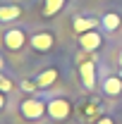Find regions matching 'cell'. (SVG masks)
<instances>
[{"label":"cell","instance_id":"7a4b0ae2","mask_svg":"<svg viewBox=\"0 0 122 124\" xmlns=\"http://www.w3.org/2000/svg\"><path fill=\"white\" fill-rule=\"evenodd\" d=\"M70 112H72V105H70L65 98H53V100L48 103V115H50L53 119H67Z\"/></svg>","mask_w":122,"mask_h":124},{"label":"cell","instance_id":"7c38bea8","mask_svg":"<svg viewBox=\"0 0 122 124\" xmlns=\"http://www.w3.org/2000/svg\"><path fill=\"white\" fill-rule=\"evenodd\" d=\"M62 5H65V0H46V7H43V15H46V17H53V15H58Z\"/></svg>","mask_w":122,"mask_h":124},{"label":"cell","instance_id":"ba28073f","mask_svg":"<svg viewBox=\"0 0 122 124\" xmlns=\"http://www.w3.org/2000/svg\"><path fill=\"white\" fill-rule=\"evenodd\" d=\"M103 91H105L108 95H120V93H122V79L120 77L103 79Z\"/></svg>","mask_w":122,"mask_h":124},{"label":"cell","instance_id":"277c9868","mask_svg":"<svg viewBox=\"0 0 122 124\" xmlns=\"http://www.w3.org/2000/svg\"><path fill=\"white\" fill-rule=\"evenodd\" d=\"M53 36L48 33V31H41V33H36V36H31V48L34 50H38V53H48L50 48H53Z\"/></svg>","mask_w":122,"mask_h":124},{"label":"cell","instance_id":"ac0fdd59","mask_svg":"<svg viewBox=\"0 0 122 124\" xmlns=\"http://www.w3.org/2000/svg\"><path fill=\"white\" fill-rule=\"evenodd\" d=\"M0 69H2V57H0Z\"/></svg>","mask_w":122,"mask_h":124},{"label":"cell","instance_id":"5bb4252c","mask_svg":"<svg viewBox=\"0 0 122 124\" xmlns=\"http://www.w3.org/2000/svg\"><path fill=\"white\" fill-rule=\"evenodd\" d=\"M0 91H2V93L12 91V81H10V79H5L2 74H0Z\"/></svg>","mask_w":122,"mask_h":124},{"label":"cell","instance_id":"8fae6325","mask_svg":"<svg viewBox=\"0 0 122 124\" xmlns=\"http://www.w3.org/2000/svg\"><path fill=\"white\" fill-rule=\"evenodd\" d=\"M101 26L105 31H115L120 26V15H117V12H108V15L101 19Z\"/></svg>","mask_w":122,"mask_h":124},{"label":"cell","instance_id":"9c48e42d","mask_svg":"<svg viewBox=\"0 0 122 124\" xmlns=\"http://www.w3.org/2000/svg\"><path fill=\"white\" fill-rule=\"evenodd\" d=\"M55 79H58V72H55V69H46L43 74L36 77V86H38V88H48Z\"/></svg>","mask_w":122,"mask_h":124},{"label":"cell","instance_id":"2e32d148","mask_svg":"<svg viewBox=\"0 0 122 124\" xmlns=\"http://www.w3.org/2000/svg\"><path fill=\"white\" fill-rule=\"evenodd\" d=\"M96 124H113V119H110V117H101Z\"/></svg>","mask_w":122,"mask_h":124},{"label":"cell","instance_id":"4fadbf2b","mask_svg":"<svg viewBox=\"0 0 122 124\" xmlns=\"http://www.w3.org/2000/svg\"><path fill=\"white\" fill-rule=\"evenodd\" d=\"M84 117L86 119H101V108L98 105H93V103H89V105H84Z\"/></svg>","mask_w":122,"mask_h":124},{"label":"cell","instance_id":"9a60e30c","mask_svg":"<svg viewBox=\"0 0 122 124\" xmlns=\"http://www.w3.org/2000/svg\"><path fill=\"white\" fill-rule=\"evenodd\" d=\"M22 91L34 93V91H38V86H36V81H22Z\"/></svg>","mask_w":122,"mask_h":124},{"label":"cell","instance_id":"30bf717a","mask_svg":"<svg viewBox=\"0 0 122 124\" xmlns=\"http://www.w3.org/2000/svg\"><path fill=\"white\" fill-rule=\"evenodd\" d=\"M22 15V10L17 7V5H5V7H0V22H12L17 17Z\"/></svg>","mask_w":122,"mask_h":124},{"label":"cell","instance_id":"5b68a950","mask_svg":"<svg viewBox=\"0 0 122 124\" xmlns=\"http://www.w3.org/2000/svg\"><path fill=\"white\" fill-rule=\"evenodd\" d=\"M24 41H26V36H24L22 29H10L5 33V48L7 50H19L24 46Z\"/></svg>","mask_w":122,"mask_h":124},{"label":"cell","instance_id":"e0dca14e","mask_svg":"<svg viewBox=\"0 0 122 124\" xmlns=\"http://www.w3.org/2000/svg\"><path fill=\"white\" fill-rule=\"evenodd\" d=\"M5 108V95H2V91H0V110Z\"/></svg>","mask_w":122,"mask_h":124},{"label":"cell","instance_id":"3957f363","mask_svg":"<svg viewBox=\"0 0 122 124\" xmlns=\"http://www.w3.org/2000/svg\"><path fill=\"white\" fill-rule=\"evenodd\" d=\"M79 46H81V50H86V53L98 50V48H101V33H98V31L79 33Z\"/></svg>","mask_w":122,"mask_h":124},{"label":"cell","instance_id":"6da1fadb","mask_svg":"<svg viewBox=\"0 0 122 124\" xmlns=\"http://www.w3.org/2000/svg\"><path fill=\"white\" fill-rule=\"evenodd\" d=\"M19 110H22V115H24L26 119H38V117H43V112H48V105H43L41 100L29 98V100H24V103L19 105Z\"/></svg>","mask_w":122,"mask_h":124},{"label":"cell","instance_id":"d6986e66","mask_svg":"<svg viewBox=\"0 0 122 124\" xmlns=\"http://www.w3.org/2000/svg\"><path fill=\"white\" fill-rule=\"evenodd\" d=\"M120 67H122V55H120Z\"/></svg>","mask_w":122,"mask_h":124},{"label":"cell","instance_id":"8992f818","mask_svg":"<svg viewBox=\"0 0 122 124\" xmlns=\"http://www.w3.org/2000/svg\"><path fill=\"white\" fill-rule=\"evenodd\" d=\"M79 74H81L84 86L91 91L93 86H96V67H93V62H81L79 64Z\"/></svg>","mask_w":122,"mask_h":124},{"label":"cell","instance_id":"52a82bcc","mask_svg":"<svg viewBox=\"0 0 122 124\" xmlns=\"http://www.w3.org/2000/svg\"><path fill=\"white\" fill-rule=\"evenodd\" d=\"M98 24H101V22H98L96 17H77L72 26H74V31H77V33H86V31L96 29Z\"/></svg>","mask_w":122,"mask_h":124}]
</instances>
